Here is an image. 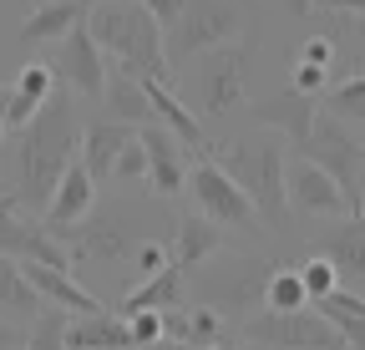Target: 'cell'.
<instances>
[{
	"label": "cell",
	"mask_w": 365,
	"mask_h": 350,
	"mask_svg": "<svg viewBox=\"0 0 365 350\" xmlns=\"http://www.w3.org/2000/svg\"><path fill=\"white\" fill-rule=\"evenodd\" d=\"M299 279H304V294H309V304H319V299H325V294H335L340 289V274H335V264H330V259H309V264L299 269Z\"/></svg>",
	"instance_id": "obj_32"
},
{
	"label": "cell",
	"mask_w": 365,
	"mask_h": 350,
	"mask_svg": "<svg viewBox=\"0 0 365 350\" xmlns=\"http://www.w3.org/2000/svg\"><path fill=\"white\" fill-rule=\"evenodd\" d=\"M223 249V229L208 224L203 213H188V218H178V234H173V264L188 274L198 264H208V259Z\"/></svg>",
	"instance_id": "obj_20"
},
{
	"label": "cell",
	"mask_w": 365,
	"mask_h": 350,
	"mask_svg": "<svg viewBox=\"0 0 365 350\" xmlns=\"http://www.w3.org/2000/svg\"><path fill=\"white\" fill-rule=\"evenodd\" d=\"M0 138H6V86H0Z\"/></svg>",
	"instance_id": "obj_43"
},
{
	"label": "cell",
	"mask_w": 365,
	"mask_h": 350,
	"mask_svg": "<svg viewBox=\"0 0 365 350\" xmlns=\"http://www.w3.org/2000/svg\"><path fill=\"white\" fill-rule=\"evenodd\" d=\"M325 81H330V76H325V66H309V61H299V66H294V92H299V97H314Z\"/></svg>",
	"instance_id": "obj_37"
},
{
	"label": "cell",
	"mask_w": 365,
	"mask_h": 350,
	"mask_svg": "<svg viewBox=\"0 0 365 350\" xmlns=\"http://www.w3.org/2000/svg\"><path fill=\"white\" fill-rule=\"evenodd\" d=\"M0 254L16 259V264L71 269V249L46 229V224H31L26 213H16V203H0Z\"/></svg>",
	"instance_id": "obj_9"
},
{
	"label": "cell",
	"mask_w": 365,
	"mask_h": 350,
	"mask_svg": "<svg viewBox=\"0 0 365 350\" xmlns=\"http://www.w3.org/2000/svg\"><path fill=\"white\" fill-rule=\"evenodd\" d=\"M330 56H335V46H330L325 36H314V41H304V56H299V61H309V66H325V71H330Z\"/></svg>",
	"instance_id": "obj_39"
},
{
	"label": "cell",
	"mask_w": 365,
	"mask_h": 350,
	"mask_svg": "<svg viewBox=\"0 0 365 350\" xmlns=\"http://www.w3.org/2000/svg\"><path fill=\"white\" fill-rule=\"evenodd\" d=\"M239 31H244V16H239L234 0H188L178 26L168 31V61L208 56V51L228 46Z\"/></svg>",
	"instance_id": "obj_5"
},
{
	"label": "cell",
	"mask_w": 365,
	"mask_h": 350,
	"mask_svg": "<svg viewBox=\"0 0 365 350\" xmlns=\"http://www.w3.org/2000/svg\"><path fill=\"white\" fill-rule=\"evenodd\" d=\"M188 193H193L198 213L208 218V224H218V229H254V224H259V213H254V203L239 193V183L228 178L218 163H208V158L188 168Z\"/></svg>",
	"instance_id": "obj_8"
},
{
	"label": "cell",
	"mask_w": 365,
	"mask_h": 350,
	"mask_svg": "<svg viewBox=\"0 0 365 350\" xmlns=\"http://www.w3.org/2000/svg\"><path fill=\"white\" fill-rule=\"evenodd\" d=\"M137 143H143V153H148V188H153V193L173 198V193L188 188V163H182V143L168 133V127H158V122L137 127Z\"/></svg>",
	"instance_id": "obj_12"
},
{
	"label": "cell",
	"mask_w": 365,
	"mask_h": 350,
	"mask_svg": "<svg viewBox=\"0 0 365 350\" xmlns=\"http://www.w3.org/2000/svg\"><path fill=\"white\" fill-rule=\"evenodd\" d=\"M218 168L239 183V193L254 203L259 224L269 229H284L289 218V153L279 138H244V143H228L218 153Z\"/></svg>",
	"instance_id": "obj_3"
},
{
	"label": "cell",
	"mask_w": 365,
	"mask_h": 350,
	"mask_svg": "<svg viewBox=\"0 0 365 350\" xmlns=\"http://www.w3.org/2000/svg\"><path fill=\"white\" fill-rule=\"evenodd\" d=\"M76 6H81V11L91 16V11H97V6H107V0H76Z\"/></svg>",
	"instance_id": "obj_44"
},
{
	"label": "cell",
	"mask_w": 365,
	"mask_h": 350,
	"mask_svg": "<svg viewBox=\"0 0 365 350\" xmlns=\"http://www.w3.org/2000/svg\"><path fill=\"white\" fill-rule=\"evenodd\" d=\"M137 6H143L163 31H173L178 26V16H182V6H188V0H137Z\"/></svg>",
	"instance_id": "obj_36"
},
{
	"label": "cell",
	"mask_w": 365,
	"mask_h": 350,
	"mask_svg": "<svg viewBox=\"0 0 365 350\" xmlns=\"http://www.w3.org/2000/svg\"><path fill=\"white\" fill-rule=\"evenodd\" d=\"M81 21H86V11L76 6V0H41V6H31L26 21H21V41H26V46H41V41H66Z\"/></svg>",
	"instance_id": "obj_19"
},
{
	"label": "cell",
	"mask_w": 365,
	"mask_h": 350,
	"mask_svg": "<svg viewBox=\"0 0 365 350\" xmlns=\"http://www.w3.org/2000/svg\"><path fill=\"white\" fill-rule=\"evenodd\" d=\"M66 239H71L66 249H76L81 259H122L132 249V229H127L122 213H91L86 224H76Z\"/></svg>",
	"instance_id": "obj_17"
},
{
	"label": "cell",
	"mask_w": 365,
	"mask_h": 350,
	"mask_svg": "<svg viewBox=\"0 0 365 350\" xmlns=\"http://www.w3.org/2000/svg\"><path fill=\"white\" fill-rule=\"evenodd\" d=\"M0 304H6L11 315H36V310H41V299H36V289L26 284L21 264H16V259H6V254H0Z\"/></svg>",
	"instance_id": "obj_28"
},
{
	"label": "cell",
	"mask_w": 365,
	"mask_h": 350,
	"mask_svg": "<svg viewBox=\"0 0 365 350\" xmlns=\"http://www.w3.org/2000/svg\"><path fill=\"white\" fill-rule=\"evenodd\" d=\"M249 61H254V41H228V46L208 51L198 66V102L208 117H223L249 102Z\"/></svg>",
	"instance_id": "obj_7"
},
{
	"label": "cell",
	"mask_w": 365,
	"mask_h": 350,
	"mask_svg": "<svg viewBox=\"0 0 365 350\" xmlns=\"http://www.w3.org/2000/svg\"><path fill=\"white\" fill-rule=\"evenodd\" d=\"M289 203L299 213H314V218H340L350 213L340 183L330 178L325 168H314L309 158H289Z\"/></svg>",
	"instance_id": "obj_13"
},
{
	"label": "cell",
	"mask_w": 365,
	"mask_h": 350,
	"mask_svg": "<svg viewBox=\"0 0 365 350\" xmlns=\"http://www.w3.org/2000/svg\"><path fill=\"white\" fill-rule=\"evenodd\" d=\"M143 350H182V345H173V340H158V345H143Z\"/></svg>",
	"instance_id": "obj_45"
},
{
	"label": "cell",
	"mask_w": 365,
	"mask_h": 350,
	"mask_svg": "<svg viewBox=\"0 0 365 350\" xmlns=\"http://www.w3.org/2000/svg\"><path fill=\"white\" fill-rule=\"evenodd\" d=\"M208 350H249V345H223V340H218V345H208Z\"/></svg>",
	"instance_id": "obj_46"
},
{
	"label": "cell",
	"mask_w": 365,
	"mask_h": 350,
	"mask_svg": "<svg viewBox=\"0 0 365 350\" xmlns=\"http://www.w3.org/2000/svg\"><path fill=\"white\" fill-rule=\"evenodd\" d=\"M112 178H122V183H137V178H148V153H143V143H127V153L117 158V173Z\"/></svg>",
	"instance_id": "obj_34"
},
{
	"label": "cell",
	"mask_w": 365,
	"mask_h": 350,
	"mask_svg": "<svg viewBox=\"0 0 365 350\" xmlns=\"http://www.w3.org/2000/svg\"><path fill=\"white\" fill-rule=\"evenodd\" d=\"M143 86H148V102H153V122H158V127H168V133H173L182 148H203V143H208L198 112L182 102V97H173L168 81H143Z\"/></svg>",
	"instance_id": "obj_18"
},
{
	"label": "cell",
	"mask_w": 365,
	"mask_h": 350,
	"mask_svg": "<svg viewBox=\"0 0 365 350\" xmlns=\"http://www.w3.org/2000/svg\"><path fill=\"white\" fill-rule=\"evenodd\" d=\"M325 117H335V122H365V76H345L340 86H330Z\"/></svg>",
	"instance_id": "obj_30"
},
{
	"label": "cell",
	"mask_w": 365,
	"mask_h": 350,
	"mask_svg": "<svg viewBox=\"0 0 365 350\" xmlns=\"http://www.w3.org/2000/svg\"><path fill=\"white\" fill-rule=\"evenodd\" d=\"M360 224H365V203H360Z\"/></svg>",
	"instance_id": "obj_47"
},
{
	"label": "cell",
	"mask_w": 365,
	"mask_h": 350,
	"mask_svg": "<svg viewBox=\"0 0 365 350\" xmlns=\"http://www.w3.org/2000/svg\"><path fill=\"white\" fill-rule=\"evenodd\" d=\"M76 158H81V122H76L71 102L56 92L16 138V198L11 203H31L46 213L56 183L66 178V168Z\"/></svg>",
	"instance_id": "obj_1"
},
{
	"label": "cell",
	"mask_w": 365,
	"mask_h": 350,
	"mask_svg": "<svg viewBox=\"0 0 365 350\" xmlns=\"http://www.w3.org/2000/svg\"><path fill=\"white\" fill-rule=\"evenodd\" d=\"M319 315L330 320V330L350 345V350H365V299L360 294H350V289H335V294H325L314 304Z\"/></svg>",
	"instance_id": "obj_25"
},
{
	"label": "cell",
	"mask_w": 365,
	"mask_h": 350,
	"mask_svg": "<svg viewBox=\"0 0 365 350\" xmlns=\"http://www.w3.org/2000/svg\"><path fill=\"white\" fill-rule=\"evenodd\" d=\"M137 269H143V274H163L168 269V249L163 244H143V249H137Z\"/></svg>",
	"instance_id": "obj_38"
},
{
	"label": "cell",
	"mask_w": 365,
	"mask_h": 350,
	"mask_svg": "<svg viewBox=\"0 0 365 350\" xmlns=\"http://www.w3.org/2000/svg\"><path fill=\"white\" fill-rule=\"evenodd\" d=\"M249 112H254V122H259V127L279 133V143H294V153L309 143L314 122H319V107H314V97H299L294 86H284V92H274V97H259Z\"/></svg>",
	"instance_id": "obj_11"
},
{
	"label": "cell",
	"mask_w": 365,
	"mask_h": 350,
	"mask_svg": "<svg viewBox=\"0 0 365 350\" xmlns=\"http://www.w3.org/2000/svg\"><path fill=\"white\" fill-rule=\"evenodd\" d=\"M0 350H26V330L16 320H0Z\"/></svg>",
	"instance_id": "obj_41"
},
{
	"label": "cell",
	"mask_w": 365,
	"mask_h": 350,
	"mask_svg": "<svg viewBox=\"0 0 365 350\" xmlns=\"http://www.w3.org/2000/svg\"><path fill=\"white\" fill-rule=\"evenodd\" d=\"M137 133L132 127H122V122H91V127H81V168L91 173V183H107L112 173H117V158L127 153V143H132Z\"/></svg>",
	"instance_id": "obj_16"
},
{
	"label": "cell",
	"mask_w": 365,
	"mask_h": 350,
	"mask_svg": "<svg viewBox=\"0 0 365 350\" xmlns=\"http://www.w3.org/2000/svg\"><path fill=\"white\" fill-rule=\"evenodd\" d=\"M127 330H132V350L158 345V340H163V315H132V320H127Z\"/></svg>",
	"instance_id": "obj_35"
},
{
	"label": "cell",
	"mask_w": 365,
	"mask_h": 350,
	"mask_svg": "<svg viewBox=\"0 0 365 350\" xmlns=\"http://www.w3.org/2000/svg\"><path fill=\"white\" fill-rule=\"evenodd\" d=\"M66 350H132V330L122 315H76L66 325Z\"/></svg>",
	"instance_id": "obj_22"
},
{
	"label": "cell",
	"mask_w": 365,
	"mask_h": 350,
	"mask_svg": "<svg viewBox=\"0 0 365 350\" xmlns=\"http://www.w3.org/2000/svg\"><path fill=\"white\" fill-rule=\"evenodd\" d=\"M66 325H71L66 310H51V304H41L36 320L26 325V350H66Z\"/></svg>",
	"instance_id": "obj_29"
},
{
	"label": "cell",
	"mask_w": 365,
	"mask_h": 350,
	"mask_svg": "<svg viewBox=\"0 0 365 350\" xmlns=\"http://www.w3.org/2000/svg\"><path fill=\"white\" fill-rule=\"evenodd\" d=\"M279 6H284L289 16H309V11H314V0H279Z\"/></svg>",
	"instance_id": "obj_42"
},
{
	"label": "cell",
	"mask_w": 365,
	"mask_h": 350,
	"mask_svg": "<svg viewBox=\"0 0 365 350\" xmlns=\"http://www.w3.org/2000/svg\"><path fill=\"white\" fill-rule=\"evenodd\" d=\"M299 158H309L314 168H325L330 178L340 183L350 213H360V203H365V193H360V178H365V143L350 133L345 122H335V117L319 112V122H314L309 143L299 148Z\"/></svg>",
	"instance_id": "obj_4"
},
{
	"label": "cell",
	"mask_w": 365,
	"mask_h": 350,
	"mask_svg": "<svg viewBox=\"0 0 365 350\" xmlns=\"http://www.w3.org/2000/svg\"><path fill=\"white\" fill-rule=\"evenodd\" d=\"M244 340L249 345H269V350H345V340L330 330V320L314 310H294V315H249L244 320Z\"/></svg>",
	"instance_id": "obj_6"
},
{
	"label": "cell",
	"mask_w": 365,
	"mask_h": 350,
	"mask_svg": "<svg viewBox=\"0 0 365 350\" xmlns=\"http://www.w3.org/2000/svg\"><path fill=\"white\" fill-rule=\"evenodd\" d=\"M218 335H223V320H218V310H188V350H208V345H218Z\"/></svg>",
	"instance_id": "obj_33"
},
{
	"label": "cell",
	"mask_w": 365,
	"mask_h": 350,
	"mask_svg": "<svg viewBox=\"0 0 365 350\" xmlns=\"http://www.w3.org/2000/svg\"><path fill=\"white\" fill-rule=\"evenodd\" d=\"M91 208H97V183H91V173L81 168V158L66 168V178L56 183V193H51V203H46V229H51L56 239L61 234H71L76 224H86L91 218Z\"/></svg>",
	"instance_id": "obj_14"
},
{
	"label": "cell",
	"mask_w": 365,
	"mask_h": 350,
	"mask_svg": "<svg viewBox=\"0 0 365 350\" xmlns=\"http://www.w3.org/2000/svg\"><path fill=\"white\" fill-rule=\"evenodd\" d=\"M264 310H274V315L309 310V294H304L299 269H269V279H264Z\"/></svg>",
	"instance_id": "obj_27"
},
{
	"label": "cell",
	"mask_w": 365,
	"mask_h": 350,
	"mask_svg": "<svg viewBox=\"0 0 365 350\" xmlns=\"http://www.w3.org/2000/svg\"><path fill=\"white\" fill-rule=\"evenodd\" d=\"M71 92H81V97H107V56H102V46L91 41V31H86V21L61 41V51H56V66H51Z\"/></svg>",
	"instance_id": "obj_10"
},
{
	"label": "cell",
	"mask_w": 365,
	"mask_h": 350,
	"mask_svg": "<svg viewBox=\"0 0 365 350\" xmlns=\"http://www.w3.org/2000/svg\"><path fill=\"white\" fill-rule=\"evenodd\" d=\"M249 274H264V264H244V259H239V264L228 269V279H213V274H208V284H203V294L213 299L208 310H218V304H228V310H249V299H254V289H259Z\"/></svg>",
	"instance_id": "obj_26"
},
{
	"label": "cell",
	"mask_w": 365,
	"mask_h": 350,
	"mask_svg": "<svg viewBox=\"0 0 365 350\" xmlns=\"http://www.w3.org/2000/svg\"><path fill=\"white\" fill-rule=\"evenodd\" d=\"M91 41L102 46V56H112L122 71L143 76V81H168L173 61H168V31L137 6V0H107L86 16Z\"/></svg>",
	"instance_id": "obj_2"
},
{
	"label": "cell",
	"mask_w": 365,
	"mask_h": 350,
	"mask_svg": "<svg viewBox=\"0 0 365 350\" xmlns=\"http://www.w3.org/2000/svg\"><path fill=\"white\" fill-rule=\"evenodd\" d=\"M314 11H335V16H360L365 21V0H314Z\"/></svg>",
	"instance_id": "obj_40"
},
{
	"label": "cell",
	"mask_w": 365,
	"mask_h": 350,
	"mask_svg": "<svg viewBox=\"0 0 365 350\" xmlns=\"http://www.w3.org/2000/svg\"><path fill=\"white\" fill-rule=\"evenodd\" d=\"M178 304H182V269L168 264L163 274H148L137 289H127L122 315H127V320H132V315H163V310H178Z\"/></svg>",
	"instance_id": "obj_24"
},
{
	"label": "cell",
	"mask_w": 365,
	"mask_h": 350,
	"mask_svg": "<svg viewBox=\"0 0 365 350\" xmlns=\"http://www.w3.org/2000/svg\"><path fill=\"white\" fill-rule=\"evenodd\" d=\"M319 259H330L335 274H350V279H365V224L360 213L340 218V224L319 239Z\"/></svg>",
	"instance_id": "obj_21"
},
{
	"label": "cell",
	"mask_w": 365,
	"mask_h": 350,
	"mask_svg": "<svg viewBox=\"0 0 365 350\" xmlns=\"http://www.w3.org/2000/svg\"><path fill=\"white\" fill-rule=\"evenodd\" d=\"M11 92H21V97L36 102V107H46V102L56 97V71H51V66H41V61H31V66H21V76H16Z\"/></svg>",
	"instance_id": "obj_31"
},
{
	"label": "cell",
	"mask_w": 365,
	"mask_h": 350,
	"mask_svg": "<svg viewBox=\"0 0 365 350\" xmlns=\"http://www.w3.org/2000/svg\"><path fill=\"white\" fill-rule=\"evenodd\" d=\"M107 112H112V122H122V127H148L153 122V102H148V86H143V76H132V71H107Z\"/></svg>",
	"instance_id": "obj_23"
},
{
	"label": "cell",
	"mask_w": 365,
	"mask_h": 350,
	"mask_svg": "<svg viewBox=\"0 0 365 350\" xmlns=\"http://www.w3.org/2000/svg\"><path fill=\"white\" fill-rule=\"evenodd\" d=\"M21 274H26V284L36 289V299H41V304H51V310H66V315H102V310H107L97 294H86V289L76 284V274H71V269L21 264Z\"/></svg>",
	"instance_id": "obj_15"
},
{
	"label": "cell",
	"mask_w": 365,
	"mask_h": 350,
	"mask_svg": "<svg viewBox=\"0 0 365 350\" xmlns=\"http://www.w3.org/2000/svg\"><path fill=\"white\" fill-rule=\"evenodd\" d=\"M360 193H365V178H360Z\"/></svg>",
	"instance_id": "obj_48"
}]
</instances>
